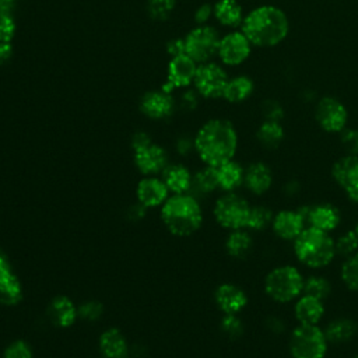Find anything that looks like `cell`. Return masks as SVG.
Returning <instances> with one entry per match:
<instances>
[{
  "label": "cell",
  "mask_w": 358,
  "mask_h": 358,
  "mask_svg": "<svg viewBox=\"0 0 358 358\" xmlns=\"http://www.w3.org/2000/svg\"><path fill=\"white\" fill-rule=\"evenodd\" d=\"M354 231H355V234L358 235V221H357V224H355V227H354Z\"/></svg>",
  "instance_id": "obj_53"
},
{
  "label": "cell",
  "mask_w": 358,
  "mask_h": 358,
  "mask_svg": "<svg viewBox=\"0 0 358 358\" xmlns=\"http://www.w3.org/2000/svg\"><path fill=\"white\" fill-rule=\"evenodd\" d=\"M164 227L175 236H189L203 224V208L192 193L171 194L159 210Z\"/></svg>",
  "instance_id": "obj_3"
},
{
  "label": "cell",
  "mask_w": 358,
  "mask_h": 358,
  "mask_svg": "<svg viewBox=\"0 0 358 358\" xmlns=\"http://www.w3.org/2000/svg\"><path fill=\"white\" fill-rule=\"evenodd\" d=\"M285 137V130L281 122L263 120L256 130V140L267 150L277 148Z\"/></svg>",
  "instance_id": "obj_30"
},
{
  "label": "cell",
  "mask_w": 358,
  "mask_h": 358,
  "mask_svg": "<svg viewBox=\"0 0 358 358\" xmlns=\"http://www.w3.org/2000/svg\"><path fill=\"white\" fill-rule=\"evenodd\" d=\"M218 186L222 192H235L243 185L245 166L235 158L215 166Z\"/></svg>",
  "instance_id": "obj_26"
},
{
  "label": "cell",
  "mask_w": 358,
  "mask_h": 358,
  "mask_svg": "<svg viewBox=\"0 0 358 358\" xmlns=\"http://www.w3.org/2000/svg\"><path fill=\"white\" fill-rule=\"evenodd\" d=\"M298 210L305 218L308 227H313L329 234L338 228L341 222V213L338 207L331 203H317L310 206L305 204L298 207Z\"/></svg>",
  "instance_id": "obj_13"
},
{
  "label": "cell",
  "mask_w": 358,
  "mask_h": 358,
  "mask_svg": "<svg viewBox=\"0 0 358 358\" xmlns=\"http://www.w3.org/2000/svg\"><path fill=\"white\" fill-rule=\"evenodd\" d=\"M166 52L171 57L185 55V39L183 38H176L168 42L166 45Z\"/></svg>",
  "instance_id": "obj_45"
},
{
  "label": "cell",
  "mask_w": 358,
  "mask_h": 358,
  "mask_svg": "<svg viewBox=\"0 0 358 358\" xmlns=\"http://www.w3.org/2000/svg\"><path fill=\"white\" fill-rule=\"evenodd\" d=\"M213 17L227 28L241 27L245 13L238 0H217L213 6Z\"/></svg>",
  "instance_id": "obj_28"
},
{
  "label": "cell",
  "mask_w": 358,
  "mask_h": 358,
  "mask_svg": "<svg viewBox=\"0 0 358 358\" xmlns=\"http://www.w3.org/2000/svg\"><path fill=\"white\" fill-rule=\"evenodd\" d=\"M305 277L298 267L281 264L273 267L264 277L266 295L278 303H288L298 299L303 292Z\"/></svg>",
  "instance_id": "obj_5"
},
{
  "label": "cell",
  "mask_w": 358,
  "mask_h": 358,
  "mask_svg": "<svg viewBox=\"0 0 358 358\" xmlns=\"http://www.w3.org/2000/svg\"><path fill=\"white\" fill-rule=\"evenodd\" d=\"M306 221L299 210H280L274 214L271 229L282 241H294L305 228Z\"/></svg>",
  "instance_id": "obj_20"
},
{
  "label": "cell",
  "mask_w": 358,
  "mask_h": 358,
  "mask_svg": "<svg viewBox=\"0 0 358 358\" xmlns=\"http://www.w3.org/2000/svg\"><path fill=\"white\" fill-rule=\"evenodd\" d=\"M169 196L171 193L159 176H143L136 186L137 203L145 208L161 207Z\"/></svg>",
  "instance_id": "obj_17"
},
{
  "label": "cell",
  "mask_w": 358,
  "mask_h": 358,
  "mask_svg": "<svg viewBox=\"0 0 358 358\" xmlns=\"http://www.w3.org/2000/svg\"><path fill=\"white\" fill-rule=\"evenodd\" d=\"M133 152L134 165L143 176H158L169 164L165 148L155 143H151Z\"/></svg>",
  "instance_id": "obj_16"
},
{
  "label": "cell",
  "mask_w": 358,
  "mask_h": 358,
  "mask_svg": "<svg viewBox=\"0 0 358 358\" xmlns=\"http://www.w3.org/2000/svg\"><path fill=\"white\" fill-rule=\"evenodd\" d=\"M294 316L301 324H319L324 316V301L302 294L295 299Z\"/></svg>",
  "instance_id": "obj_25"
},
{
  "label": "cell",
  "mask_w": 358,
  "mask_h": 358,
  "mask_svg": "<svg viewBox=\"0 0 358 358\" xmlns=\"http://www.w3.org/2000/svg\"><path fill=\"white\" fill-rule=\"evenodd\" d=\"M3 358H34V352L28 341L18 338L4 348Z\"/></svg>",
  "instance_id": "obj_38"
},
{
  "label": "cell",
  "mask_w": 358,
  "mask_h": 358,
  "mask_svg": "<svg viewBox=\"0 0 358 358\" xmlns=\"http://www.w3.org/2000/svg\"><path fill=\"white\" fill-rule=\"evenodd\" d=\"M24 296L22 284L14 273L7 255L0 250V303L4 306H15Z\"/></svg>",
  "instance_id": "obj_15"
},
{
  "label": "cell",
  "mask_w": 358,
  "mask_h": 358,
  "mask_svg": "<svg viewBox=\"0 0 358 358\" xmlns=\"http://www.w3.org/2000/svg\"><path fill=\"white\" fill-rule=\"evenodd\" d=\"M98 348L103 358H127L129 343L126 336L117 327H109L101 333Z\"/></svg>",
  "instance_id": "obj_24"
},
{
  "label": "cell",
  "mask_w": 358,
  "mask_h": 358,
  "mask_svg": "<svg viewBox=\"0 0 358 358\" xmlns=\"http://www.w3.org/2000/svg\"><path fill=\"white\" fill-rule=\"evenodd\" d=\"M222 333L231 338H238L243 333V323L238 315H224L220 322Z\"/></svg>",
  "instance_id": "obj_39"
},
{
  "label": "cell",
  "mask_w": 358,
  "mask_h": 358,
  "mask_svg": "<svg viewBox=\"0 0 358 358\" xmlns=\"http://www.w3.org/2000/svg\"><path fill=\"white\" fill-rule=\"evenodd\" d=\"M284 190H285V193L288 196H292V194H295L299 190V183L296 180H289V182L285 183Z\"/></svg>",
  "instance_id": "obj_52"
},
{
  "label": "cell",
  "mask_w": 358,
  "mask_h": 358,
  "mask_svg": "<svg viewBox=\"0 0 358 358\" xmlns=\"http://www.w3.org/2000/svg\"><path fill=\"white\" fill-rule=\"evenodd\" d=\"M288 345L292 358H324L329 341L319 324L298 323L289 334Z\"/></svg>",
  "instance_id": "obj_6"
},
{
  "label": "cell",
  "mask_w": 358,
  "mask_h": 358,
  "mask_svg": "<svg viewBox=\"0 0 358 358\" xmlns=\"http://www.w3.org/2000/svg\"><path fill=\"white\" fill-rule=\"evenodd\" d=\"M340 277L348 289L358 291V252L344 259L340 268Z\"/></svg>",
  "instance_id": "obj_35"
},
{
  "label": "cell",
  "mask_w": 358,
  "mask_h": 358,
  "mask_svg": "<svg viewBox=\"0 0 358 358\" xmlns=\"http://www.w3.org/2000/svg\"><path fill=\"white\" fill-rule=\"evenodd\" d=\"M140 110L150 119L162 120L173 113L175 99L164 90L148 91L140 99Z\"/></svg>",
  "instance_id": "obj_18"
},
{
  "label": "cell",
  "mask_w": 358,
  "mask_h": 358,
  "mask_svg": "<svg viewBox=\"0 0 358 358\" xmlns=\"http://www.w3.org/2000/svg\"><path fill=\"white\" fill-rule=\"evenodd\" d=\"M176 150H178L179 154L186 155V154H189L192 150H194V141L190 140V138H187V137H182V138H179L178 143H176Z\"/></svg>",
  "instance_id": "obj_49"
},
{
  "label": "cell",
  "mask_w": 358,
  "mask_h": 358,
  "mask_svg": "<svg viewBox=\"0 0 358 358\" xmlns=\"http://www.w3.org/2000/svg\"><path fill=\"white\" fill-rule=\"evenodd\" d=\"M199 92L193 88V90H186L183 94H182V105L187 109H193L197 106L199 103Z\"/></svg>",
  "instance_id": "obj_46"
},
{
  "label": "cell",
  "mask_w": 358,
  "mask_h": 358,
  "mask_svg": "<svg viewBox=\"0 0 358 358\" xmlns=\"http://www.w3.org/2000/svg\"><path fill=\"white\" fill-rule=\"evenodd\" d=\"M229 77L225 69L211 60L197 66L193 85L200 96L207 99H218L222 98Z\"/></svg>",
  "instance_id": "obj_10"
},
{
  "label": "cell",
  "mask_w": 358,
  "mask_h": 358,
  "mask_svg": "<svg viewBox=\"0 0 358 358\" xmlns=\"http://www.w3.org/2000/svg\"><path fill=\"white\" fill-rule=\"evenodd\" d=\"M249 211V201L236 192H225L215 200L213 207L214 220L228 231L246 228Z\"/></svg>",
  "instance_id": "obj_7"
},
{
  "label": "cell",
  "mask_w": 358,
  "mask_h": 358,
  "mask_svg": "<svg viewBox=\"0 0 358 358\" xmlns=\"http://www.w3.org/2000/svg\"><path fill=\"white\" fill-rule=\"evenodd\" d=\"M151 143H152V140H151V137L145 131H137L131 137V148H133V151L140 150V148H143V147H145V145H148Z\"/></svg>",
  "instance_id": "obj_47"
},
{
  "label": "cell",
  "mask_w": 358,
  "mask_h": 358,
  "mask_svg": "<svg viewBox=\"0 0 358 358\" xmlns=\"http://www.w3.org/2000/svg\"><path fill=\"white\" fill-rule=\"evenodd\" d=\"M48 315L53 324L67 329L78 319V306L66 295H56L48 306Z\"/></svg>",
  "instance_id": "obj_22"
},
{
  "label": "cell",
  "mask_w": 358,
  "mask_h": 358,
  "mask_svg": "<svg viewBox=\"0 0 358 358\" xmlns=\"http://www.w3.org/2000/svg\"><path fill=\"white\" fill-rule=\"evenodd\" d=\"M252 49V43L242 31H231L221 36L217 56L224 66L235 67L243 64L249 59Z\"/></svg>",
  "instance_id": "obj_11"
},
{
  "label": "cell",
  "mask_w": 358,
  "mask_h": 358,
  "mask_svg": "<svg viewBox=\"0 0 358 358\" xmlns=\"http://www.w3.org/2000/svg\"><path fill=\"white\" fill-rule=\"evenodd\" d=\"M324 336L329 344H345L351 341L358 333V324L350 317H337L329 322L324 329Z\"/></svg>",
  "instance_id": "obj_27"
},
{
  "label": "cell",
  "mask_w": 358,
  "mask_h": 358,
  "mask_svg": "<svg viewBox=\"0 0 358 358\" xmlns=\"http://www.w3.org/2000/svg\"><path fill=\"white\" fill-rule=\"evenodd\" d=\"M330 292H331V284L323 275L313 274V275H309L308 278H305V281H303V292L302 294H306V295H310V296L324 301L329 298Z\"/></svg>",
  "instance_id": "obj_34"
},
{
  "label": "cell",
  "mask_w": 358,
  "mask_h": 358,
  "mask_svg": "<svg viewBox=\"0 0 358 358\" xmlns=\"http://www.w3.org/2000/svg\"><path fill=\"white\" fill-rule=\"evenodd\" d=\"M334 245L336 253L345 259L358 252V235L355 234L354 229L345 231L334 239Z\"/></svg>",
  "instance_id": "obj_36"
},
{
  "label": "cell",
  "mask_w": 358,
  "mask_h": 358,
  "mask_svg": "<svg viewBox=\"0 0 358 358\" xmlns=\"http://www.w3.org/2000/svg\"><path fill=\"white\" fill-rule=\"evenodd\" d=\"M340 134V144L345 154L358 155V129L345 127Z\"/></svg>",
  "instance_id": "obj_40"
},
{
  "label": "cell",
  "mask_w": 358,
  "mask_h": 358,
  "mask_svg": "<svg viewBox=\"0 0 358 358\" xmlns=\"http://www.w3.org/2000/svg\"><path fill=\"white\" fill-rule=\"evenodd\" d=\"M274 176L271 168L263 161H253L245 166L243 186L255 196L267 193L273 185Z\"/></svg>",
  "instance_id": "obj_21"
},
{
  "label": "cell",
  "mask_w": 358,
  "mask_h": 358,
  "mask_svg": "<svg viewBox=\"0 0 358 358\" xmlns=\"http://www.w3.org/2000/svg\"><path fill=\"white\" fill-rule=\"evenodd\" d=\"M292 249L298 262L309 268H323L337 256L331 234L313 227H306L292 241Z\"/></svg>",
  "instance_id": "obj_4"
},
{
  "label": "cell",
  "mask_w": 358,
  "mask_h": 358,
  "mask_svg": "<svg viewBox=\"0 0 358 358\" xmlns=\"http://www.w3.org/2000/svg\"><path fill=\"white\" fill-rule=\"evenodd\" d=\"M197 66L199 64L186 53L171 57L168 64L166 81L162 84L161 90L171 94L173 90L187 88L190 84H193Z\"/></svg>",
  "instance_id": "obj_14"
},
{
  "label": "cell",
  "mask_w": 358,
  "mask_h": 358,
  "mask_svg": "<svg viewBox=\"0 0 358 358\" xmlns=\"http://www.w3.org/2000/svg\"><path fill=\"white\" fill-rule=\"evenodd\" d=\"M266 326L270 331L273 333H282L284 329H285V323L282 322L281 317L278 316H270L267 317V322H266Z\"/></svg>",
  "instance_id": "obj_48"
},
{
  "label": "cell",
  "mask_w": 358,
  "mask_h": 358,
  "mask_svg": "<svg viewBox=\"0 0 358 358\" xmlns=\"http://www.w3.org/2000/svg\"><path fill=\"white\" fill-rule=\"evenodd\" d=\"M273 217H274V213L267 206H264V204L250 206L246 229L253 231V232H262V231L267 229L268 227H271Z\"/></svg>",
  "instance_id": "obj_33"
},
{
  "label": "cell",
  "mask_w": 358,
  "mask_h": 358,
  "mask_svg": "<svg viewBox=\"0 0 358 358\" xmlns=\"http://www.w3.org/2000/svg\"><path fill=\"white\" fill-rule=\"evenodd\" d=\"M215 305L224 315H238L248 305L246 292L234 282H222L214 292Z\"/></svg>",
  "instance_id": "obj_19"
},
{
  "label": "cell",
  "mask_w": 358,
  "mask_h": 358,
  "mask_svg": "<svg viewBox=\"0 0 358 358\" xmlns=\"http://www.w3.org/2000/svg\"><path fill=\"white\" fill-rule=\"evenodd\" d=\"M171 194L190 193L193 185V173L183 164H168L161 173Z\"/></svg>",
  "instance_id": "obj_23"
},
{
  "label": "cell",
  "mask_w": 358,
  "mask_h": 358,
  "mask_svg": "<svg viewBox=\"0 0 358 358\" xmlns=\"http://www.w3.org/2000/svg\"><path fill=\"white\" fill-rule=\"evenodd\" d=\"M194 151L204 165L218 166L235 158L239 137L228 119L214 117L201 124L194 138Z\"/></svg>",
  "instance_id": "obj_2"
},
{
  "label": "cell",
  "mask_w": 358,
  "mask_h": 358,
  "mask_svg": "<svg viewBox=\"0 0 358 358\" xmlns=\"http://www.w3.org/2000/svg\"><path fill=\"white\" fill-rule=\"evenodd\" d=\"M185 39V53L197 64L211 62L218 52L220 34L208 24L197 25L189 31Z\"/></svg>",
  "instance_id": "obj_8"
},
{
  "label": "cell",
  "mask_w": 358,
  "mask_h": 358,
  "mask_svg": "<svg viewBox=\"0 0 358 358\" xmlns=\"http://www.w3.org/2000/svg\"><path fill=\"white\" fill-rule=\"evenodd\" d=\"M13 56V46L11 42L0 43V64L7 63Z\"/></svg>",
  "instance_id": "obj_50"
},
{
  "label": "cell",
  "mask_w": 358,
  "mask_h": 358,
  "mask_svg": "<svg viewBox=\"0 0 358 358\" xmlns=\"http://www.w3.org/2000/svg\"><path fill=\"white\" fill-rule=\"evenodd\" d=\"M176 0H147V10L154 20H166L173 11Z\"/></svg>",
  "instance_id": "obj_37"
},
{
  "label": "cell",
  "mask_w": 358,
  "mask_h": 358,
  "mask_svg": "<svg viewBox=\"0 0 358 358\" xmlns=\"http://www.w3.org/2000/svg\"><path fill=\"white\" fill-rule=\"evenodd\" d=\"M331 176L351 201H358V155L344 154L336 159Z\"/></svg>",
  "instance_id": "obj_12"
},
{
  "label": "cell",
  "mask_w": 358,
  "mask_h": 358,
  "mask_svg": "<svg viewBox=\"0 0 358 358\" xmlns=\"http://www.w3.org/2000/svg\"><path fill=\"white\" fill-rule=\"evenodd\" d=\"M1 358H3V357H1Z\"/></svg>",
  "instance_id": "obj_55"
},
{
  "label": "cell",
  "mask_w": 358,
  "mask_h": 358,
  "mask_svg": "<svg viewBox=\"0 0 358 358\" xmlns=\"http://www.w3.org/2000/svg\"><path fill=\"white\" fill-rule=\"evenodd\" d=\"M241 31L253 48L271 49L287 39L289 18L278 6L260 4L245 14Z\"/></svg>",
  "instance_id": "obj_1"
},
{
  "label": "cell",
  "mask_w": 358,
  "mask_h": 358,
  "mask_svg": "<svg viewBox=\"0 0 358 358\" xmlns=\"http://www.w3.org/2000/svg\"><path fill=\"white\" fill-rule=\"evenodd\" d=\"M15 34V22L13 15L0 17V43L11 42Z\"/></svg>",
  "instance_id": "obj_43"
},
{
  "label": "cell",
  "mask_w": 358,
  "mask_h": 358,
  "mask_svg": "<svg viewBox=\"0 0 358 358\" xmlns=\"http://www.w3.org/2000/svg\"><path fill=\"white\" fill-rule=\"evenodd\" d=\"M352 358H358V354H357V355H354V357H352Z\"/></svg>",
  "instance_id": "obj_54"
},
{
  "label": "cell",
  "mask_w": 358,
  "mask_h": 358,
  "mask_svg": "<svg viewBox=\"0 0 358 358\" xmlns=\"http://www.w3.org/2000/svg\"><path fill=\"white\" fill-rule=\"evenodd\" d=\"M255 92V81L246 74L231 77L225 85L222 98L229 103H242Z\"/></svg>",
  "instance_id": "obj_29"
},
{
  "label": "cell",
  "mask_w": 358,
  "mask_h": 358,
  "mask_svg": "<svg viewBox=\"0 0 358 358\" xmlns=\"http://www.w3.org/2000/svg\"><path fill=\"white\" fill-rule=\"evenodd\" d=\"M252 248H253V239L250 232L246 228L229 231L225 239V250L229 256L235 259H242L250 253Z\"/></svg>",
  "instance_id": "obj_31"
},
{
  "label": "cell",
  "mask_w": 358,
  "mask_h": 358,
  "mask_svg": "<svg viewBox=\"0 0 358 358\" xmlns=\"http://www.w3.org/2000/svg\"><path fill=\"white\" fill-rule=\"evenodd\" d=\"M213 17V6L208 3L200 4L194 11V21L197 25H204Z\"/></svg>",
  "instance_id": "obj_44"
},
{
  "label": "cell",
  "mask_w": 358,
  "mask_h": 358,
  "mask_svg": "<svg viewBox=\"0 0 358 358\" xmlns=\"http://www.w3.org/2000/svg\"><path fill=\"white\" fill-rule=\"evenodd\" d=\"M313 116L317 126L330 134H338L348 123L347 106L333 95H324L316 102Z\"/></svg>",
  "instance_id": "obj_9"
},
{
  "label": "cell",
  "mask_w": 358,
  "mask_h": 358,
  "mask_svg": "<svg viewBox=\"0 0 358 358\" xmlns=\"http://www.w3.org/2000/svg\"><path fill=\"white\" fill-rule=\"evenodd\" d=\"M192 189H194L199 194H210L220 189L215 166L204 165L201 169L193 173Z\"/></svg>",
  "instance_id": "obj_32"
},
{
  "label": "cell",
  "mask_w": 358,
  "mask_h": 358,
  "mask_svg": "<svg viewBox=\"0 0 358 358\" xmlns=\"http://www.w3.org/2000/svg\"><path fill=\"white\" fill-rule=\"evenodd\" d=\"M263 120L281 122L284 117V108L277 99H266L262 105Z\"/></svg>",
  "instance_id": "obj_42"
},
{
  "label": "cell",
  "mask_w": 358,
  "mask_h": 358,
  "mask_svg": "<svg viewBox=\"0 0 358 358\" xmlns=\"http://www.w3.org/2000/svg\"><path fill=\"white\" fill-rule=\"evenodd\" d=\"M103 315V305L98 301H87L78 306V317L87 322H96Z\"/></svg>",
  "instance_id": "obj_41"
},
{
  "label": "cell",
  "mask_w": 358,
  "mask_h": 358,
  "mask_svg": "<svg viewBox=\"0 0 358 358\" xmlns=\"http://www.w3.org/2000/svg\"><path fill=\"white\" fill-rule=\"evenodd\" d=\"M15 1L17 0H0V17L1 15H13Z\"/></svg>",
  "instance_id": "obj_51"
}]
</instances>
